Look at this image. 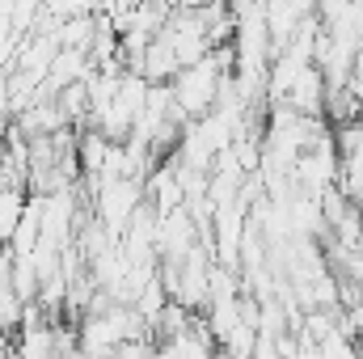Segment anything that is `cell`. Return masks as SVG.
Instances as JSON below:
<instances>
[{
	"instance_id": "obj_1",
	"label": "cell",
	"mask_w": 363,
	"mask_h": 359,
	"mask_svg": "<svg viewBox=\"0 0 363 359\" xmlns=\"http://www.w3.org/2000/svg\"><path fill=\"white\" fill-rule=\"evenodd\" d=\"M338 190L363 207V118L338 127Z\"/></svg>"
},
{
	"instance_id": "obj_2",
	"label": "cell",
	"mask_w": 363,
	"mask_h": 359,
	"mask_svg": "<svg viewBox=\"0 0 363 359\" xmlns=\"http://www.w3.org/2000/svg\"><path fill=\"white\" fill-rule=\"evenodd\" d=\"M216 0H169V9H207Z\"/></svg>"
},
{
	"instance_id": "obj_3",
	"label": "cell",
	"mask_w": 363,
	"mask_h": 359,
	"mask_svg": "<svg viewBox=\"0 0 363 359\" xmlns=\"http://www.w3.org/2000/svg\"><path fill=\"white\" fill-rule=\"evenodd\" d=\"M0 245H4V241H0Z\"/></svg>"
}]
</instances>
